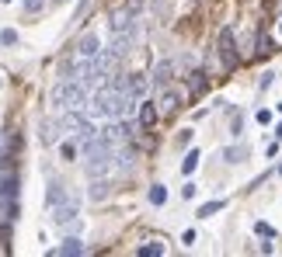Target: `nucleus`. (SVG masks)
<instances>
[{"label": "nucleus", "mask_w": 282, "mask_h": 257, "mask_svg": "<svg viewBox=\"0 0 282 257\" xmlns=\"http://www.w3.org/2000/svg\"><path fill=\"white\" fill-rule=\"evenodd\" d=\"M136 108V94L129 90H112L108 84L98 87L87 101V115L91 118H129Z\"/></svg>", "instance_id": "nucleus-1"}, {"label": "nucleus", "mask_w": 282, "mask_h": 257, "mask_svg": "<svg viewBox=\"0 0 282 257\" xmlns=\"http://www.w3.org/2000/svg\"><path fill=\"white\" fill-rule=\"evenodd\" d=\"M112 142L101 136V139H87L84 142V170H87V178H105L108 170H112Z\"/></svg>", "instance_id": "nucleus-2"}, {"label": "nucleus", "mask_w": 282, "mask_h": 257, "mask_svg": "<svg viewBox=\"0 0 282 257\" xmlns=\"http://www.w3.org/2000/svg\"><path fill=\"white\" fill-rule=\"evenodd\" d=\"M84 98H87V87L80 84V80H60L56 87H53V94H49V101H53V108L56 112H70V108H84Z\"/></svg>", "instance_id": "nucleus-3"}, {"label": "nucleus", "mask_w": 282, "mask_h": 257, "mask_svg": "<svg viewBox=\"0 0 282 257\" xmlns=\"http://www.w3.org/2000/svg\"><path fill=\"white\" fill-rule=\"evenodd\" d=\"M18 174H4L0 178V219H14L18 216Z\"/></svg>", "instance_id": "nucleus-4"}, {"label": "nucleus", "mask_w": 282, "mask_h": 257, "mask_svg": "<svg viewBox=\"0 0 282 257\" xmlns=\"http://www.w3.org/2000/svg\"><path fill=\"white\" fill-rule=\"evenodd\" d=\"M60 118H63V128H67L70 136H77L80 142H87V139L94 136V126H91V118H87V115H80V108H70V112H63Z\"/></svg>", "instance_id": "nucleus-5"}, {"label": "nucleus", "mask_w": 282, "mask_h": 257, "mask_svg": "<svg viewBox=\"0 0 282 257\" xmlns=\"http://www.w3.org/2000/svg\"><path fill=\"white\" fill-rule=\"evenodd\" d=\"M216 49H219V60H223V70H233L240 63L237 56V42H233V28H223L219 38H216Z\"/></svg>", "instance_id": "nucleus-6"}, {"label": "nucleus", "mask_w": 282, "mask_h": 257, "mask_svg": "<svg viewBox=\"0 0 282 257\" xmlns=\"http://www.w3.org/2000/svg\"><path fill=\"white\" fill-rule=\"evenodd\" d=\"M77 56H101V38L98 32H84L77 38Z\"/></svg>", "instance_id": "nucleus-7"}, {"label": "nucleus", "mask_w": 282, "mask_h": 257, "mask_svg": "<svg viewBox=\"0 0 282 257\" xmlns=\"http://www.w3.org/2000/svg\"><path fill=\"white\" fill-rule=\"evenodd\" d=\"M60 128H63V118H46V122L39 126V139H42V146L60 142Z\"/></svg>", "instance_id": "nucleus-8"}, {"label": "nucleus", "mask_w": 282, "mask_h": 257, "mask_svg": "<svg viewBox=\"0 0 282 257\" xmlns=\"http://www.w3.org/2000/svg\"><path fill=\"white\" fill-rule=\"evenodd\" d=\"M157 118H160V108H153V101H143L140 104V128L150 132V128L157 126Z\"/></svg>", "instance_id": "nucleus-9"}, {"label": "nucleus", "mask_w": 282, "mask_h": 257, "mask_svg": "<svg viewBox=\"0 0 282 257\" xmlns=\"http://www.w3.org/2000/svg\"><path fill=\"white\" fill-rule=\"evenodd\" d=\"M49 254H56V257H77V254H84V240H77V236H67L56 250H49Z\"/></svg>", "instance_id": "nucleus-10"}, {"label": "nucleus", "mask_w": 282, "mask_h": 257, "mask_svg": "<svg viewBox=\"0 0 282 257\" xmlns=\"http://www.w3.org/2000/svg\"><path fill=\"white\" fill-rule=\"evenodd\" d=\"M53 212V219L60 222V226H70V219H77V202H63V205H56V208H49Z\"/></svg>", "instance_id": "nucleus-11"}, {"label": "nucleus", "mask_w": 282, "mask_h": 257, "mask_svg": "<svg viewBox=\"0 0 282 257\" xmlns=\"http://www.w3.org/2000/svg\"><path fill=\"white\" fill-rule=\"evenodd\" d=\"M108 192H112V184H108L105 178H91V188H87L91 202H105V198H108Z\"/></svg>", "instance_id": "nucleus-12"}, {"label": "nucleus", "mask_w": 282, "mask_h": 257, "mask_svg": "<svg viewBox=\"0 0 282 257\" xmlns=\"http://www.w3.org/2000/svg\"><path fill=\"white\" fill-rule=\"evenodd\" d=\"M206 80H209V76H206V70H192V73H188V94H192V98H199V94L206 90Z\"/></svg>", "instance_id": "nucleus-13"}, {"label": "nucleus", "mask_w": 282, "mask_h": 257, "mask_svg": "<svg viewBox=\"0 0 282 257\" xmlns=\"http://www.w3.org/2000/svg\"><path fill=\"white\" fill-rule=\"evenodd\" d=\"M157 104H160V115H171V112H178V94L174 90H160V98H157Z\"/></svg>", "instance_id": "nucleus-14"}, {"label": "nucleus", "mask_w": 282, "mask_h": 257, "mask_svg": "<svg viewBox=\"0 0 282 257\" xmlns=\"http://www.w3.org/2000/svg\"><path fill=\"white\" fill-rule=\"evenodd\" d=\"M171 70H174L171 60H160V63L153 66V84H157V87H164V84L171 80Z\"/></svg>", "instance_id": "nucleus-15"}, {"label": "nucleus", "mask_w": 282, "mask_h": 257, "mask_svg": "<svg viewBox=\"0 0 282 257\" xmlns=\"http://www.w3.org/2000/svg\"><path fill=\"white\" fill-rule=\"evenodd\" d=\"M223 160H226V164H240V160H247V146L240 142V146H230V150H223Z\"/></svg>", "instance_id": "nucleus-16"}, {"label": "nucleus", "mask_w": 282, "mask_h": 257, "mask_svg": "<svg viewBox=\"0 0 282 257\" xmlns=\"http://www.w3.org/2000/svg\"><path fill=\"white\" fill-rule=\"evenodd\" d=\"M46 202H49V208H56V205H63V202H70V194L63 192V184H53V188H49V198H46Z\"/></svg>", "instance_id": "nucleus-17"}, {"label": "nucleus", "mask_w": 282, "mask_h": 257, "mask_svg": "<svg viewBox=\"0 0 282 257\" xmlns=\"http://www.w3.org/2000/svg\"><path fill=\"white\" fill-rule=\"evenodd\" d=\"M223 208H226V202H223V198H216V202H206V205L199 208V219H209V216L223 212Z\"/></svg>", "instance_id": "nucleus-18"}, {"label": "nucleus", "mask_w": 282, "mask_h": 257, "mask_svg": "<svg viewBox=\"0 0 282 257\" xmlns=\"http://www.w3.org/2000/svg\"><path fill=\"white\" fill-rule=\"evenodd\" d=\"M60 153H63V160H67V164L80 156V146H77V136H73V139H67V142L60 146Z\"/></svg>", "instance_id": "nucleus-19"}, {"label": "nucleus", "mask_w": 282, "mask_h": 257, "mask_svg": "<svg viewBox=\"0 0 282 257\" xmlns=\"http://www.w3.org/2000/svg\"><path fill=\"white\" fill-rule=\"evenodd\" d=\"M195 167H199V150H188L185 160H181V174H192Z\"/></svg>", "instance_id": "nucleus-20"}, {"label": "nucleus", "mask_w": 282, "mask_h": 257, "mask_svg": "<svg viewBox=\"0 0 282 257\" xmlns=\"http://www.w3.org/2000/svg\"><path fill=\"white\" fill-rule=\"evenodd\" d=\"M164 202H167V188H164V184H153V188H150V205L160 208Z\"/></svg>", "instance_id": "nucleus-21"}, {"label": "nucleus", "mask_w": 282, "mask_h": 257, "mask_svg": "<svg viewBox=\"0 0 282 257\" xmlns=\"http://www.w3.org/2000/svg\"><path fill=\"white\" fill-rule=\"evenodd\" d=\"M160 254H164V244H160V240H153V244L140 247V257H160Z\"/></svg>", "instance_id": "nucleus-22"}, {"label": "nucleus", "mask_w": 282, "mask_h": 257, "mask_svg": "<svg viewBox=\"0 0 282 257\" xmlns=\"http://www.w3.org/2000/svg\"><path fill=\"white\" fill-rule=\"evenodd\" d=\"M0 46H18V32L14 28H4L0 32Z\"/></svg>", "instance_id": "nucleus-23"}, {"label": "nucleus", "mask_w": 282, "mask_h": 257, "mask_svg": "<svg viewBox=\"0 0 282 257\" xmlns=\"http://www.w3.org/2000/svg\"><path fill=\"white\" fill-rule=\"evenodd\" d=\"M254 233H258V236H265V240H272V236H275V230H272L268 222H254Z\"/></svg>", "instance_id": "nucleus-24"}, {"label": "nucleus", "mask_w": 282, "mask_h": 257, "mask_svg": "<svg viewBox=\"0 0 282 257\" xmlns=\"http://www.w3.org/2000/svg\"><path fill=\"white\" fill-rule=\"evenodd\" d=\"M143 90H146V76H140V73H136V76H133V94L140 98Z\"/></svg>", "instance_id": "nucleus-25"}, {"label": "nucleus", "mask_w": 282, "mask_h": 257, "mask_svg": "<svg viewBox=\"0 0 282 257\" xmlns=\"http://www.w3.org/2000/svg\"><path fill=\"white\" fill-rule=\"evenodd\" d=\"M42 7H46V0H25V10H28V14H39Z\"/></svg>", "instance_id": "nucleus-26"}, {"label": "nucleus", "mask_w": 282, "mask_h": 257, "mask_svg": "<svg viewBox=\"0 0 282 257\" xmlns=\"http://www.w3.org/2000/svg\"><path fill=\"white\" fill-rule=\"evenodd\" d=\"M258 52H261V56H265V52H268V35H265V32H261V35H258Z\"/></svg>", "instance_id": "nucleus-27"}, {"label": "nucleus", "mask_w": 282, "mask_h": 257, "mask_svg": "<svg viewBox=\"0 0 282 257\" xmlns=\"http://www.w3.org/2000/svg\"><path fill=\"white\" fill-rule=\"evenodd\" d=\"M192 142V128H181V136H178V146H188Z\"/></svg>", "instance_id": "nucleus-28"}, {"label": "nucleus", "mask_w": 282, "mask_h": 257, "mask_svg": "<svg viewBox=\"0 0 282 257\" xmlns=\"http://www.w3.org/2000/svg\"><path fill=\"white\" fill-rule=\"evenodd\" d=\"M258 122H261V126H268V122H272V112H265V108H261V112H258Z\"/></svg>", "instance_id": "nucleus-29"}, {"label": "nucleus", "mask_w": 282, "mask_h": 257, "mask_svg": "<svg viewBox=\"0 0 282 257\" xmlns=\"http://www.w3.org/2000/svg\"><path fill=\"white\" fill-rule=\"evenodd\" d=\"M240 126H244V122H240V115H237V118L230 122V132H233V136H240Z\"/></svg>", "instance_id": "nucleus-30"}, {"label": "nucleus", "mask_w": 282, "mask_h": 257, "mask_svg": "<svg viewBox=\"0 0 282 257\" xmlns=\"http://www.w3.org/2000/svg\"><path fill=\"white\" fill-rule=\"evenodd\" d=\"M181 198H195V184H185V188H181Z\"/></svg>", "instance_id": "nucleus-31"}, {"label": "nucleus", "mask_w": 282, "mask_h": 257, "mask_svg": "<svg viewBox=\"0 0 282 257\" xmlns=\"http://www.w3.org/2000/svg\"><path fill=\"white\" fill-rule=\"evenodd\" d=\"M4 236H7V226H0V240H4Z\"/></svg>", "instance_id": "nucleus-32"}, {"label": "nucleus", "mask_w": 282, "mask_h": 257, "mask_svg": "<svg viewBox=\"0 0 282 257\" xmlns=\"http://www.w3.org/2000/svg\"><path fill=\"white\" fill-rule=\"evenodd\" d=\"M275 136H279V139H282V122H279V128H275Z\"/></svg>", "instance_id": "nucleus-33"}, {"label": "nucleus", "mask_w": 282, "mask_h": 257, "mask_svg": "<svg viewBox=\"0 0 282 257\" xmlns=\"http://www.w3.org/2000/svg\"><path fill=\"white\" fill-rule=\"evenodd\" d=\"M279 38H282V21H279Z\"/></svg>", "instance_id": "nucleus-34"}, {"label": "nucleus", "mask_w": 282, "mask_h": 257, "mask_svg": "<svg viewBox=\"0 0 282 257\" xmlns=\"http://www.w3.org/2000/svg\"><path fill=\"white\" fill-rule=\"evenodd\" d=\"M56 4H67V0H56Z\"/></svg>", "instance_id": "nucleus-35"}, {"label": "nucleus", "mask_w": 282, "mask_h": 257, "mask_svg": "<svg viewBox=\"0 0 282 257\" xmlns=\"http://www.w3.org/2000/svg\"><path fill=\"white\" fill-rule=\"evenodd\" d=\"M4 4H11V0H4Z\"/></svg>", "instance_id": "nucleus-36"}, {"label": "nucleus", "mask_w": 282, "mask_h": 257, "mask_svg": "<svg viewBox=\"0 0 282 257\" xmlns=\"http://www.w3.org/2000/svg\"><path fill=\"white\" fill-rule=\"evenodd\" d=\"M279 112H282V104H279Z\"/></svg>", "instance_id": "nucleus-37"}]
</instances>
